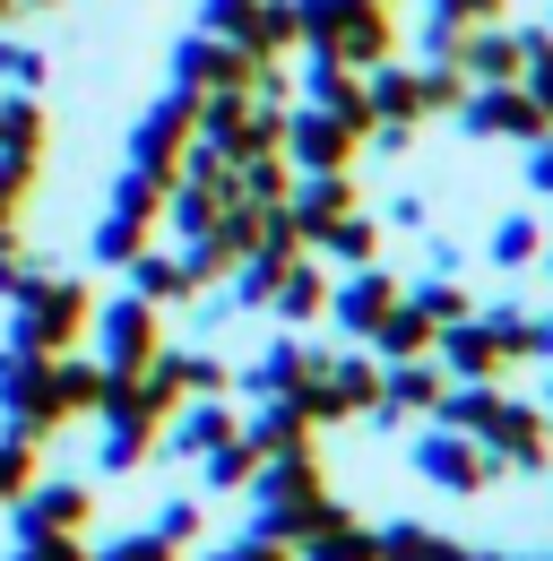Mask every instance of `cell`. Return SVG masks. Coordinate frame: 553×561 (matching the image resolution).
<instances>
[{
	"mask_svg": "<svg viewBox=\"0 0 553 561\" xmlns=\"http://www.w3.org/2000/svg\"><path fill=\"white\" fill-rule=\"evenodd\" d=\"M87 320H95V302L78 277H26L9 294V346L18 354H69V337Z\"/></svg>",
	"mask_w": 553,
	"mask_h": 561,
	"instance_id": "obj_1",
	"label": "cell"
},
{
	"mask_svg": "<svg viewBox=\"0 0 553 561\" xmlns=\"http://www.w3.org/2000/svg\"><path fill=\"white\" fill-rule=\"evenodd\" d=\"M191 130H200V95H191V87L156 95V104L138 113V130H131V164H138V173H156V182H173L182 156H191Z\"/></svg>",
	"mask_w": 553,
	"mask_h": 561,
	"instance_id": "obj_2",
	"label": "cell"
},
{
	"mask_svg": "<svg viewBox=\"0 0 553 561\" xmlns=\"http://www.w3.org/2000/svg\"><path fill=\"white\" fill-rule=\"evenodd\" d=\"M276 147H285V164H303V173H346L354 147H363V122H346V113H329V104H312V113H294V122L276 130Z\"/></svg>",
	"mask_w": 553,
	"mask_h": 561,
	"instance_id": "obj_3",
	"label": "cell"
},
{
	"mask_svg": "<svg viewBox=\"0 0 553 561\" xmlns=\"http://www.w3.org/2000/svg\"><path fill=\"white\" fill-rule=\"evenodd\" d=\"M269 61H251L242 44H225V35H191L182 53H173V78L191 87V95H251Z\"/></svg>",
	"mask_w": 553,
	"mask_h": 561,
	"instance_id": "obj_4",
	"label": "cell"
},
{
	"mask_svg": "<svg viewBox=\"0 0 553 561\" xmlns=\"http://www.w3.org/2000/svg\"><path fill=\"white\" fill-rule=\"evenodd\" d=\"M95 363L104 371H147L156 354H165V329H156V302H138V294H122L113 311H95Z\"/></svg>",
	"mask_w": 553,
	"mask_h": 561,
	"instance_id": "obj_5",
	"label": "cell"
},
{
	"mask_svg": "<svg viewBox=\"0 0 553 561\" xmlns=\"http://www.w3.org/2000/svg\"><path fill=\"white\" fill-rule=\"evenodd\" d=\"M459 122H467V139H528V147L553 130L519 78H510V87H476V95H459Z\"/></svg>",
	"mask_w": 553,
	"mask_h": 561,
	"instance_id": "obj_6",
	"label": "cell"
},
{
	"mask_svg": "<svg viewBox=\"0 0 553 561\" xmlns=\"http://www.w3.org/2000/svg\"><path fill=\"white\" fill-rule=\"evenodd\" d=\"M432 346H441V371H450V380H493V371L510 363V337H501V320H493V311H484V320H476V311H467V320H450Z\"/></svg>",
	"mask_w": 553,
	"mask_h": 561,
	"instance_id": "obj_7",
	"label": "cell"
},
{
	"mask_svg": "<svg viewBox=\"0 0 553 561\" xmlns=\"http://www.w3.org/2000/svg\"><path fill=\"white\" fill-rule=\"evenodd\" d=\"M415 467H424L432 484H450V492L493 484V449H484L476 432H424V440H415Z\"/></svg>",
	"mask_w": 553,
	"mask_h": 561,
	"instance_id": "obj_8",
	"label": "cell"
},
{
	"mask_svg": "<svg viewBox=\"0 0 553 561\" xmlns=\"http://www.w3.org/2000/svg\"><path fill=\"white\" fill-rule=\"evenodd\" d=\"M450 61H459V78H476V87H510V78L528 70V35H501V26H467Z\"/></svg>",
	"mask_w": 553,
	"mask_h": 561,
	"instance_id": "obj_9",
	"label": "cell"
},
{
	"mask_svg": "<svg viewBox=\"0 0 553 561\" xmlns=\"http://www.w3.org/2000/svg\"><path fill=\"white\" fill-rule=\"evenodd\" d=\"M285 216L303 225V242H320L338 216H354V182H346V173H303V182L285 191Z\"/></svg>",
	"mask_w": 553,
	"mask_h": 561,
	"instance_id": "obj_10",
	"label": "cell"
},
{
	"mask_svg": "<svg viewBox=\"0 0 553 561\" xmlns=\"http://www.w3.org/2000/svg\"><path fill=\"white\" fill-rule=\"evenodd\" d=\"M87 527V484H26L18 492V536H78Z\"/></svg>",
	"mask_w": 553,
	"mask_h": 561,
	"instance_id": "obj_11",
	"label": "cell"
},
{
	"mask_svg": "<svg viewBox=\"0 0 553 561\" xmlns=\"http://www.w3.org/2000/svg\"><path fill=\"white\" fill-rule=\"evenodd\" d=\"M390 302H398V277H390V268H372V260H363V268H354V277H346L338 294H329L338 329H354V337H372V320H381Z\"/></svg>",
	"mask_w": 553,
	"mask_h": 561,
	"instance_id": "obj_12",
	"label": "cell"
},
{
	"mask_svg": "<svg viewBox=\"0 0 553 561\" xmlns=\"http://www.w3.org/2000/svg\"><path fill=\"white\" fill-rule=\"evenodd\" d=\"M432 337H441V320H424L407 294L372 320V346H381V363H415V354H432Z\"/></svg>",
	"mask_w": 553,
	"mask_h": 561,
	"instance_id": "obj_13",
	"label": "cell"
},
{
	"mask_svg": "<svg viewBox=\"0 0 553 561\" xmlns=\"http://www.w3.org/2000/svg\"><path fill=\"white\" fill-rule=\"evenodd\" d=\"M363 104H372V122H424V70H390V61H381V70L363 78Z\"/></svg>",
	"mask_w": 553,
	"mask_h": 561,
	"instance_id": "obj_14",
	"label": "cell"
},
{
	"mask_svg": "<svg viewBox=\"0 0 553 561\" xmlns=\"http://www.w3.org/2000/svg\"><path fill=\"white\" fill-rule=\"evenodd\" d=\"M441 389H450V380H441L424 354H415V363H390V371H381V407H372V415H415V407H441Z\"/></svg>",
	"mask_w": 553,
	"mask_h": 561,
	"instance_id": "obj_15",
	"label": "cell"
},
{
	"mask_svg": "<svg viewBox=\"0 0 553 561\" xmlns=\"http://www.w3.org/2000/svg\"><path fill=\"white\" fill-rule=\"evenodd\" d=\"M242 440H251V449H260V458H285V449H312V415H303V407H294V398H269V415L251 423V432H242Z\"/></svg>",
	"mask_w": 553,
	"mask_h": 561,
	"instance_id": "obj_16",
	"label": "cell"
},
{
	"mask_svg": "<svg viewBox=\"0 0 553 561\" xmlns=\"http://www.w3.org/2000/svg\"><path fill=\"white\" fill-rule=\"evenodd\" d=\"M303 545H312V561H381V536H372V527H354V518H338V510H329Z\"/></svg>",
	"mask_w": 553,
	"mask_h": 561,
	"instance_id": "obj_17",
	"label": "cell"
},
{
	"mask_svg": "<svg viewBox=\"0 0 553 561\" xmlns=\"http://www.w3.org/2000/svg\"><path fill=\"white\" fill-rule=\"evenodd\" d=\"M312 371H320V354H303V346H269L260 363H251V389H260V398H294Z\"/></svg>",
	"mask_w": 553,
	"mask_h": 561,
	"instance_id": "obj_18",
	"label": "cell"
},
{
	"mask_svg": "<svg viewBox=\"0 0 553 561\" xmlns=\"http://www.w3.org/2000/svg\"><path fill=\"white\" fill-rule=\"evenodd\" d=\"M269 302L285 311V320H312V311H329V285H320V268H303V260H285L269 285Z\"/></svg>",
	"mask_w": 553,
	"mask_h": 561,
	"instance_id": "obj_19",
	"label": "cell"
},
{
	"mask_svg": "<svg viewBox=\"0 0 553 561\" xmlns=\"http://www.w3.org/2000/svg\"><path fill=\"white\" fill-rule=\"evenodd\" d=\"M53 398H61V415H95V398H104V363H69V354H53Z\"/></svg>",
	"mask_w": 553,
	"mask_h": 561,
	"instance_id": "obj_20",
	"label": "cell"
},
{
	"mask_svg": "<svg viewBox=\"0 0 553 561\" xmlns=\"http://www.w3.org/2000/svg\"><path fill=\"white\" fill-rule=\"evenodd\" d=\"M0 147L9 156H44V104L35 95H0Z\"/></svg>",
	"mask_w": 553,
	"mask_h": 561,
	"instance_id": "obj_21",
	"label": "cell"
},
{
	"mask_svg": "<svg viewBox=\"0 0 553 561\" xmlns=\"http://www.w3.org/2000/svg\"><path fill=\"white\" fill-rule=\"evenodd\" d=\"M234 432H242V423L225 415V407H191V415L173 423V449H182V458H207V449H216V440H234Z\"/></svg>",
	"mask_w": 553,
	"mask_h": 561,
	"instance_id": "obj_22",
	"label": "cell"
},
{
	"mask_svg": "<svg viewBox=\"0 0 553 561\" xmlns=\"http://www.w3.org/2000/svg\"><path fill=\"white\" fill-rule=\"evenodd\" d=\"M381 561H467V545L432 536V527H390L381 536Z\"/></svg>",
	"mask_w": 553,
	"mask_h": 561,
	"instance_id": "obj_23",
	"label": "cell"
},
{
	"mask_svg": "<svg viewBox=\"0 0 553 561\" xmlns=\"http://www.w3.org/2000/svg\"><path fill=\"white\" fill-rule=\"evenodd\" d=\"M131 294H138V302H182V294H191V277H182V260H156V251H138V260H131Z\"/></svg>",
	"mask_w": 553,
	"mask_h": 561,
	"instance_id": "obj_24",
	"label": "cell"
},
{
	"mask_svg": "<svg viewBox=\"0 0 553 561\" xmlns=\"http://www.w3.org/2000/svg\"><path fill=\"white\" fill-rule=\"evenodd\" d=\"M251 18H260V0H200V35H225V44H242L251 53ZM260 61V53H251Z\"/></svg>",
	"mask_w": 553,
	"mask_h": 561,
	"instance_id": "obj_25",
	"label": "cell"
},
{
	"mask_svg": "<svg viewBox=\"0 0 553 561\" xmlns=\"http://www.w3.org/2000/svg\"><path fill=\"white\" fill-rule=\"evenodd\" d=\"M138 251H147V225H138V216H104V225H95V260H104V268H131Z\"/></svg>",
	"mask_w": 553,
	"mask_h": 561,
	"instance_id": "obj_26",
	"label": "cell"
},
{
	"mask_svg": "<svg viewBox=\"0 0 553 561\" xmlns=\"http://www.w3.org/2000/svg\"><path fill=\"white\" fill-rule=\"evenodd\" d=\"M545 251V233H537V216H510V225H493V268H528Z\"/></svg>",
	"mask_w": 553,
	"mask_h": 561,
	"instance_id": "obj_27",
	"label": "cell"
},
{
	"mask_svg": "<svg viewBox=\"0 0 553 561\" xmlns=\"http://www.w3.org/2000/svg\"><path fill=\"white\" fill-rule=\"evenodd\" d=\"M320 251H338V260H354V268H363V260L381 251V225H372V216H338V225L320 233Z\"/></svg>",
	"mask_w": 553,
	"mask_h": 561,
	"instance_id": "obj_28",
	"label": "cell"
},
{
	"mask_svg": "<svg viewBox=\"0 0 553 561\" xmlns=\"http://www.w3.org/2000/svg\"><path fill=\"white\" fill-rule=\"evenodd\" d=\"M519 87L537 95V113L553 122V35H528V70H519Z\"/></svg>",
	"mask_w": 553,
	"mask_h": 561,
	"instance_id": "obj_29",
	"label": "cell"
},
{
	"mask_svg": "<svg viewBox=\"0 0 553 561\" xmlns=\"http://www.w3.org/2000/svg\"><path fill=\"white\" fill-rule=\"evenodd\" d=\"M407 302L424 311V320H441V329H450V320H467V294H459V285H441V277H432V285H415Z\"/></svg>",
	"mask_w": 553,
	"mask_h": 561,
	"instance_id": "obj_30",
	"label": "cell"
},
{
	"mask_svg": "<svg viewBox=\"0 0 553 561\" xmlns=\"http://www.w3.org/2000/svg\"><path fill=\"white\" fill-rule=\"evenodd\" d=\"M0 78L26 95V87H44V53H26V44H0Z\"/></svg>",
	"mask_w": 553,
	"mask_h": 561,
	"instance_id": "obj_31",
	"label": "cell"
},
{
	"mask_svg": "<svg viewBox=\"0 0 553 561\" xmlns=\"http://www.w3.org/2000/svg\"><path fill=\"white\" fill-rule=\"evenodd\" d=\"M104 561H173V545H165V536H122Z\"/></svg>",
	"mask_w": 553,
	"mask_h": 561,
	"instance_id": "obj_32",
	"label": "cell"
},
{
	"mask_svg": "<svg viewBox=\"0 0 553 561\" xmlns=\"http://www.w3.org/2000/svg\"><path fill=\"white\" fill-rule=\"evenodd\" d=\"M441 18H459V26H493L501 18V0H432Z\"/></svg>",
	"mask_w": 553,
	"mask_h": 561,
	"instance_id": "obj_33",
	"label": "cell"
},
{
	"mask_svg": "<svg viewBox=\"0 0 553 561\" xmlns=\"http://www.w3.org/2000/svg\"><path fill=\"white\" fill-rule=\"evenodd\" d=\"M191 527H200V510H191V501H173V510H165V518H156V536H165V545H182V536H191Z\"/></svg>",
	"mask_w": 553,
	"mask_h": 561,
	"instance_id": "obj_34",
	"label": "cell"
},
{
	"mask_svg": "<svg viewBox=\"0 0 553 561\" xmlns=\"http://www.w3.org/2000/svg\"><path fill=\"white\" fill-rule=\"evenodd\" d=\"M528 182H537V191L553 199V139H537V156H528Z\"/></svg>",
	"mask_w": 553,
	"mask_h": 561,
	"instance_id": "obj_35",
	"label": "cell"
},
{
	"mask_svg": "<svg viewBox=\"0 0 553 561\" xmlns=\"http://www.w3.org/2000/svg\"><path fill=\"white\" fill-rule=\"evenodd\" d=\"M207 561H285V545L269 553V536H251V545H234V553H207Z\"/></svg>",
	"mask_w": 553,
	"mask_h": 561,
	"instance_id": "obj_36",
	"label": "cell"
},
{
	"mask_svg": "<svg viewBox=\"0 0 553 561\" xmlns=\"http://www.w3.org/2000/svg\"><path fill=\"white\" fill-rule=\"evenodd\" d=\"M9 9H53V0H9Z\"/></svg>",
	"mask_w": 553,
	"mask_h": 561,
	"instance_id": "obj_37",
	"label": "cell"
},
{
	"mask_svg": "<svg viewBox=\"0 0 553 561\" xmlns=\"http://www.w3.org/2000/svg\"><path fill=\"white\" fill-rule=\"evenodd\" d=\"M9 561H44V553H35V545H26V553H9Z\"/></svg>",
	"mask_w": 553,
	"mask_h": 561,
	"instance_id": "obj_38",
	"label": "cell"
}]
</instances>
